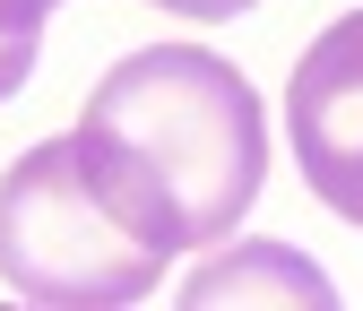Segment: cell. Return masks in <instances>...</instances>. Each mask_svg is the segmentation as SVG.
Instances as JSON below:
<instances>
[{"mask_svg": "<svg viewBox=\"0 0 363 311\" xmlns=\"http://www.w3.org/2000/svg\"><path fill=\"white\" fill-rule=\"evenodd\" d=\"M61 0H0V52H35L43 18H52Z\"/></svg>", "mask_w": 363, "mask_h": 311, "instance_id": "obj_5", "label": "cell"}, {"mask_svg": "<svg viewBox=\"0 0 363 311\" xmlns=\"http://www.w3.org/2000/svg\"><path fill=\"white\" fill-rule=\"evenodd\" d=\"M78 130L121 147V164L173 208L191 251L234 242V225L251 216V199L268 182L259 86L199 43H147V52L113 61V78H96V96H86Z\"/></svg>", "mask_w": 363, "mask_h": 311, "instance_id": "obj_2", "label": "cell"}, {"mask_svg": "<svg viewBox=\"0 0 363 311\" xmlns=\"http://www.w3.org/2000/svg\"><path fill=\"white\" fill-rule=\"evenodd\" d=\"M173 251H191L173 208L96 130H61L0 173V277L26 311H130Z\"/></svg>", "mask_w": 363, "mask_h": 311, "instance_id": "obj_1", "label": "cell"}, {"mask_svg": "<svg viewBox=\"0 0 363 311\" xmlns=\"http://www.w3.org/2000/svg\"><path fill=\"white\" fill-rule=\"evenodd\" d=\"M26 69H35V52H0V104H9L18 86H26Z\"/></svg>", "mask_w": 363, "mask_h": 311, "instance_id": "obj_7", "label": "cell"}, {"mask_svg": "<svg viewBox=\"0 0 363 311\" xmlns=\"http://www.w3.org/2000/svg\"><path fill=\"white\" fill-rule=\"evenodd\" d=\"M0 311H26V302H0Z\"/></svg>", "mask_w": 363, "mask_h": 311, "instance_id": "obj_8", "label": "cell"}, {"mask_svg": "<svg viewBox=\"0 0 363 311\" xmlns=\"http://www.w3.org/2000/svg\"><path fill=\"white\" fill-rule=\"evenodd\" d=\"M286 139L303 182L337 208L346 225H363V9L311 35V52L286 78Z\"/></svg>", "mask_w": 363, "mask_h": 311, "instance_id": "obj_3", "label": "cell"}, {"mask_svg": "<svg viewBox=\"0 0 363 311\" xmlns=\"http://www.w3.org/2000/svg\"><path fill=\"white\" fill-rule=\"evenodd\" d=\"M156 9H182V18L216 26V18H242V9H259V0H156Z\"/></svg>", "mask_w": 363, "mask_h": 311, "instance_id": "obj_6", "label": "cell"}, {"mask_svg": "<svg viewBox=\"0 0 363 311\" xmlns=\"http://www.w3.org/2000/svg\"><path fill=\"white\" fill-rule=\"evenodd\" d=\"M182 311H346V302L311 251L251 234V242H216L182 277Z\"/></svg>", "mask_w": 363, "mask_h": 311, "instance_id": "obj_4", "label": "cell"}]
</instances>
